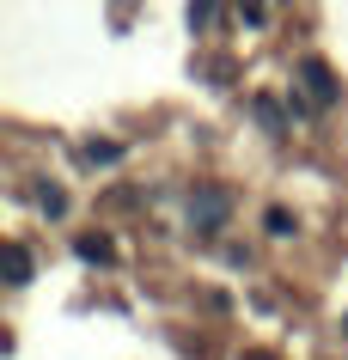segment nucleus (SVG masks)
Masks as SVG:
<instances>
[{
  "mask_svg": "<svg viewBox=\"0 0 348 360\" xmlns=\"http://www.w3.org/2000/svg\"><path fill=\"white\" fill-rule=\"evenodd\" d=\"M299 74H306V86H311V92H318V98H324V104H330V98H336V79L324 74V61H306Z\"/></svg>",
  "mask_w": 348,
  "mask_h": 360,
  "instance_id": "f257e3e1",
  "label": "nucleus"
}]
</instances>
